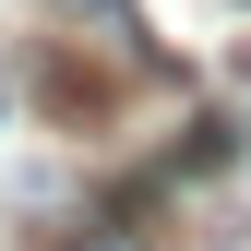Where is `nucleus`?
<instances>
[{"mask_svg": "<svg viewBox=\"0 0 251 251\" xmlns=\"http://www.w3.org/2000/svg\"><path fill=\"white\" fill-rule=\"evenodd\" d=\"M72 251H144V239L132 227H96V239H72Z\"/></svg>", "mask_w": 251, "mask_h": 251, "instance_id": "obj_1", "label": "nucleus"}, {"mask_svg": "<svg viewBox=\"0 0 251 251\" xmlns=\"http://www.w3.org/2000/svg\"><path fill=\"white\" fill-rule=\"evenodd\" d=\"M239 12H251V0H239Z\"/></svg>", "mask_w": 251, "mask_h": 251, "instance_id": "obj_2", "label": "nucleus"}]
</instances>
